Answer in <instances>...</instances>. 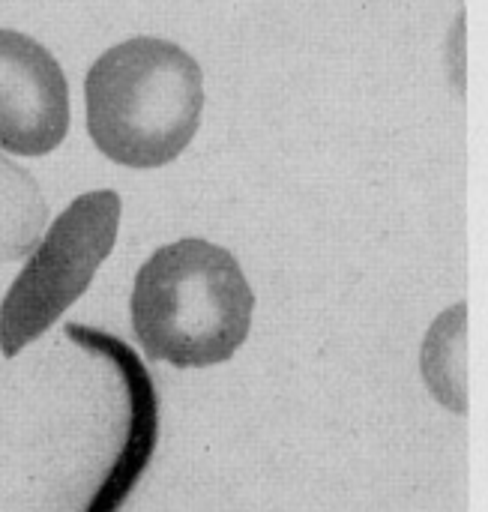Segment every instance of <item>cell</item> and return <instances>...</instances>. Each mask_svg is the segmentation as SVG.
I'll use <instances>...</instances> for the list:
<instances>
[{
	"label": "cell",
	"mask_w": 488,
	"mask_h": 512,
	"mask_svg": "<svg viewBox=\"0 0 488 512\" xmlns=\"http://www.w3.org/2000/svg\"><path fill=\"white\" fill-rule=\"evenodd\" d=\"M255 294L240 261L201 237L156 249L129 300L132 330L150 360L207 369L231 360L249 336Z\"/></svg>",
	"instance_id": "1"
},
{
	"label": "cell",
	"mask_w": 488,
	"mask_h": 512,
	"mask_svg": "<svg viewBox=\"0 0 488 512\" xmlns=\"http://www.w3.org/2000/svg\"><path fill=\"white\" fill-rule=\"evenodd\" d=\"M66 336L108 360L123 387H126V402H129V423H126V441L108 471V477L102 480V486L96 489L93 501L87 504L84 512H117L123 507V501L129 498V492L135 489V483L141 480L153 450H156V438H159V399H156V387H153V378L150 372L144 369V363L138 360V354L120 342L117 336L111 333H102V330H93V327H84V324H66Z\"/></svg>",
	"instance_id": "5"
},
{
	"label": "cell",
	"mask_w": 488,
	"mask_h": 512,
	"mask_svg": "<svg viewBox=\"0 0 488 512\" xmlns=\"http://www.w3.org/2000/svg\"><path fill=\"white\" fill-rule=\"evenodd\" d=\"M420 372L438 405L468 414V303L435 318L420 348Z\"/></svg>",
	"instance_id": "6"
},
{
	"label": "cell",
	"mask_w": 488,
	"mask_h": 512,
	"mask_svg": "<svg viewBox=\"0 0 488 512\" xmlns=\"http://www.w3.org/2000/svg\"><path fill=\"white\" fill-rule=\"evenodd\" d=\"M69 132V84L54 54L0 27V150L45 156Z\"/></svg>",
	"instance_id": "4"
},
{
	"label": "cell",
	"mask_w": 488,
	"mask_h": 512,
	"mask_svg": "<svg viewBox=\"0 0 488 512\" xmlns=\"http://www.w3.org/2000/svg\"><path fill=\"white\" fill-rule=\"evenodd\" d=\"M120 228V195L93 189L78 195L39 240L0 303V351L15 357L39 339L90 288L111 255Z\"/></svg>",
	"instance_id": "3"
},
{
	"label": "cell",
	"mask_w": 488,
	"mask_h": 512,
	"mask_svg": "<svg viewBox=\"0 0 488 512\" xmlns=\"http://www.w3.org/2000/svg\"><path fill=\"white\" fill-rule=\"evenodd\" d=\"M87 132L102 156L126 168H162L195 138L204 111V72L177 42L132 36L84 78Z\"/></svg>",
	"instance_id": "2"
}]
</instances>
